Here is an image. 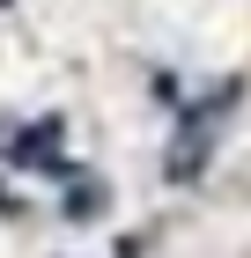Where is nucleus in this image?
<instances>
[{
	"label": "nucleus",
	"instance_id": "f257e3e1",
	"mask_svg": "<svg viewBox=\"0 0 251 258\" xmlns=\"http://www.w3.org/2000/svg\"><path fill=\"white\" fill-rule=\"evenodd\" d=\"M236 96H244V81H222L207 103H192V111H185V125H177V140H170V162H163L177 184L199 177V162L214 155V133H222V118H229V103H236Z\"/></svg>",
	"mask_w": 251,
	"mask_h": 258
}]
</instances>
